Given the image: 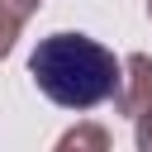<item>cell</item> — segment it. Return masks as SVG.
<instances>
[{
    "label": "cell",
    "instance_id": "obj_2",
    "mask_svg": "<svg viewBox=\"0 0 152 152\" xmlns=\"http://www.w3.org/2000/svg\"><path fill=\"white\" fill-rule=\"evenodd\" d=\"M119 114H142L147 104H152V57L147 52H133L128 62H124V90H119Z\"/></svg>",
    "mask_w": 152,
    "mask_h": 152
},
{
    "label": "cell",
    "instance_id": "obj_4",
    "mask_svg": "<svg viewBox=\"0 0 152 152\" xmlns=\"http://www.w3.org/2000/svg\"><path fill=\"white\" fill-rule=\"evenodd\" d=\"M52 152H109V133L86 119V124H76V128H66Z\"/></svg>",
    "mask_w": 152,
    "mask_h": 152
},
{
    "label": "cell",
    "instance_id": "obj_1",
    "mask_svg": "<svg viewBox=\"0 0 152 152\" xmlns=\"http://www.w3.org/2000/svg\"><path fill=\"white\" fill-rule=\"evenodd\" d=\"M28 71L33 86L62 109H95L124 90V62L90 33H48L28 57Z\"/></svg>",
    "mask_w": 152,
    "mask_h": 152
},
{
    "label": "cell",
    "instance_id": "obj_5",
    "mask_svg": "<svg viewBox=\"0 0 152 152\" xmlns=\"http://www.w3.org/2000/svg\"><path fill=\"white\" fill-rule=\"evenodd\" d=\"M147 19H152V0H147Z\"/></svg>",
    "mask_w": 152,
    "mask_h": 152
},
{
    "label": "cell",
    "instance_id": "obj_3",
    "mask_svg": "<svg viewBox=\"0 0 152 152\" xmlns=\"http://www.w3.org/2000/svg\"><path fill=\"white\" fill-rule=\"evenodd\" d=\"M38 5H43V0H0V57L14 48L19 28L38 14Z\"/></svg>",
    "mask_w": 152,
    "mask_h": 152
}]
</instances>
